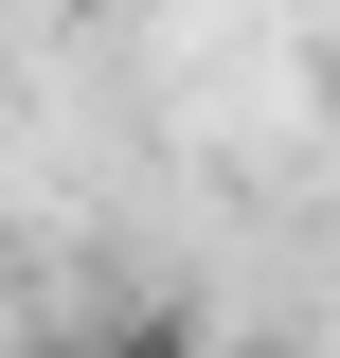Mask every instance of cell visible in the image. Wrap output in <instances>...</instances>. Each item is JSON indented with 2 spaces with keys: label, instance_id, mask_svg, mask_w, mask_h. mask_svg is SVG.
<instances>
[{
  "label": "cell",
  "instance_id": "cell-2",
  "mask_svg": "<svg viewBox=\"0 0 340 358\" xmlns=\"http://www.w3.org/2000/svg\"><path fill=\"white\" fill-rule=\"evenodd\" d=\"M197 358H287V341H197Z\"/></svg>",
  "mask_w": 340,
  "mask_h": 358
},
{
  "label": "cell",
  "instance_id": "cell-1",
  "mask_svg": "<svg viewBox=\"0 0 340 358\" xmlns=\"http://www.w3.org/2000/svg\"><path fill=\"white\" fill-rule=\"evenodd\" d=\"M90 358H197V322H179V305H126V322H108Z\"/></svg>",
  "mask_w": 340,
  "mask_h": 358
}]
</instances>
